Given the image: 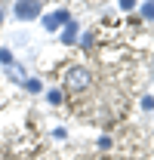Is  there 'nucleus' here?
Returning <instances> with one entry per match:
<instances>
[{
    "mask_svg": "<svg viewBox=\"0 0 154 160\" xmlns=\"http://www.w3.org/2000/svg\"><path fill=\"white\" fill-rule=\"evenodd\" d=\"M65 22H71V16H68L65 9H59V12H53V16H46L43 25H46V31H56L59 25H65Z\"/></svg>",
    "mask_w": 154,
    "mask_h": 160,
    "instance_id": "obj_3",
    "label": "nucleus"
},
{
    "mask_svg": "<svg viewBox=\"0 0 154 160\" xmlns=\"http://www.w3.org/2000/svg\"><path fill=\"white\" fill-rule=\"evenodd\" d=\"M90 83H93V74H90L86 68H68V71H65V86L74 89V92L86 89Z\"/></svg>",
    "mask_w": 154,
    "mask_h": 160,
    "instance_id": "obj_1",
    "label": "nucleus"
},
{
    "mask_svg": "<svg viewBox=\"0 0 154 160\" xmlns=\"http://www.w3.org/2000/svg\"><path fill=\"white\" fill-rule=\"evenodd\" d=\"M16 16H19V19H37L40 16V3H16Z\"/></svg>",
    "mask_w": 154,
    "mask_h": 160,
    "instance_id": "obj_2",
    "label": "nucleus"
},
{
    "mask_svg": "<svg viewBox=\"0 0 154 160\" xmlns=\"http://www.w3.org/2000/svg\"><path fill=\"white\" fill-rule=\"evenodd\" d=\"M142 12H145V19H154V3H145Z\"/></svg>",
    "mask_w": 154,
    "mask_h": 160,
    "instance_id": "obj_6",
    "label": "nucleus"
},
{
    "mask_svg": "<svg viewBox=\"0 0 154 160\" xmlns=\"http://www.w3.org/2000/svg\"><path fill=\"white\" fill-rule=\"evenodd\" d=\"M49 102H53V105H59V102H62V92H56V89H53V92H49Z\"/></svg>",
    "mask_w": 154,
    "mask_h": 160,
    "instance_id": "obj_8",
    "label": "nucleus"
},
{
    "mask_svg": "<svg viewBox=\"0 0 154 160\" xmlns=\"http://www.w3.org/2000/svg\"><path fill=\"white\" fill-rule=\"evenodd\" d=\"M62 40H65V43H74V40H77V25H74V22H68V28H65Z\"/></svg>",
    "mask_w": 154,
    "mask_h": 160,
    "instance_id": "obj_4",
    "label": "nucleus"
},
{
    "mask_svg": "<svg viewBox=\"0 0 154 160\" xmlns=\"http://www.w3.org/2000/svg\"><path fill=\"white\" fill-rule=\"evenodd\" d=\"M142 108H145V111H151V108H154V99H151V96H145V99H142Z\"/></svg>",
    "mask_w": 154,
    "mask_h": 160,
    "instance_id": "obj_7",
    "label": "nucleus"
},
{
    "mask_svg": "<svg viewBox=\"0 0 154 160\" xmlns=\"http://www.w3.org/2000/svg\"><path fill=\"white\" fill-rule=\"evenodd\" d=\"M0 62H3V65H13V52H9V49H0Z\"/></svg>",
    "mask_w": 154,
    "mask_h": 160,
    "instance_id": "obj_5",
    "label": "nucleus"
}]
</instances>
